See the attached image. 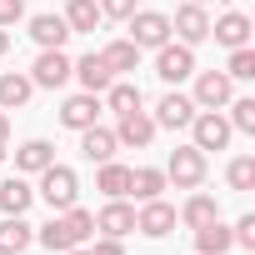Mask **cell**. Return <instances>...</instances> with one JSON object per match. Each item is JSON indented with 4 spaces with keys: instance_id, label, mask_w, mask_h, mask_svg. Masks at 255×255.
<instances>
[{
    "instance_id": "cell-1",
    "label": "cell",
    "mask_w": 255,
    "mask_h": 255,
    "mask_svg": "<svg viewBox=\"0 0 255 255\" xmlns=\"http://www.w3.org/2000/svg\"><path fill=\"white\" fill-rule=\"evenodd\" d=\"M50 210H70L75 205V195H80V175L70 170V165H45L40 170V190H35Z\"/></svg>"
},
{
    "instance_id": "cell-2",
    "label": "cell",
    "mask_w": 255,
    "mask_h": 255,
    "mask_svg": "<svg viewBox=\"0 0 255 255\" xmlns=\"http://www.w3.org/2000/svg\"><path fill=\"white\" fill-rule=\"evenodd\" d=\"M125 25H130V45L135 50H160L170 40V15H160V10H135Z\"/></svg>"
},
{
    "instance_id": "cell-3",
    "label": "cell",
    "mask_w": 255,
    "mask_h": 255,
    "mask_svg": "<svg viewBox=\"0 0 255 255\" xmlns=\"http://www.w3.org/2000/svg\"><path fill=\"white\" fill-rule=\"evenodd\" d=\"M165 180H175V190H195V185L205 180V150L175 145V150H170V165H165Z\"/></svg>"
},
{
    "instance_id": "cell-4",
    "label": "cell",
    "mask_w": 255,
    "mask_h": 255,
    "mask_svg": "<svg viewBox=\"0 0 255 255\" xmlns=\"http://www.w3.org/2000/svg\"><path fill=\"white\" fill-rule=\"evenodd\" d=\"M155 75H160L165 85L190 80V75H195V50H190V45H170V40H165V45L155 50Z\"/></svg>"
},
{
    "instance_id": "cell-5",
    "label": "cell",
    "mask_w": 255,
    "mask_h": 255,
    "mask_svg": "<svg viewBox=\"0 0 255 255\" xmlns=\"http://www.w3.org/2000/svg\"><path fill=\"white\" fill-rule=\"evenodd\" d=\"M190 130H195V150H225L230 145V120L220 115V110H195V120H190Z\"/></svg>"
},
{
    "instance_id": "cell-6",
    "label": "cell",
    "mask_w": 255,
    "mask_h": 255,
    "mask_svg": "<svg viewBox=\"0 0 255 255\" xmlns=\"http://www.w3.org/2000/svg\"><path fill=\"white\" fill-rule=\"evenodd\" d=\"M70 65H75V60H70L65 50H40L35 65H30V80H35L40 90H60V85L70 80Z\"/></svg>"
},
{
    "instance_id": "cell-7",
    "label": "cell",
    "mask_w": 255,
    "mask_h": 255,
    "mask_svg": "<svg viewBox=\"0 0 255 255\" xmlns=\"http://www.w3.org/2000/svg\"><path fill=\"white\" fill-rule=\"evenodd\" d=\"M190 100H195V110H220V105H230V75H225V70H200Z\"/></svg>"
},
{
    "instance_id": "cell-8",
    "label": "cell",
    "mask_w": 255,
    "mask_h": 255,
    "mask_svg": "<svg viewBox=\"0 0 255 255\" xmlns=\"http://www.w3.org/2000/svg\"><path fill=\"white\" fill-rule=\"evenodd\" d=\"M155 130L160 125L145 115V110H130V115H120V125H115V145H130V150H145L150 140H155Z\"/></svg>"
},
{
    "instance_id": "cell-9",
    "label": "cell",
    "mask_w": 255,
    "mask_h": 255,
    "mask_svg": "<svg viewBox=\"0 0 255 255\" xmlns=\"http://www.w3.org/2000/svg\"><path fill=\"white\" fill-rule=\"evenodd\" d=\"M150 120H155V125H165V130H185V125L195 120V100H190V95H180V90H165Z\"/></svg>"
},
{
    "instance_id": "cell-10",
    "label": "cell",
    "mask_w": 255,
    "mask_h": 255,
    "mask_svg": "<svg viewBox=\"0 0 255 255\" xmlns=\"http://www.w3.org/2000/svg\"><path fill=\"white\" fill-rule=\"evenodd\" d=\"M170 35H180V45H200L205 35H210V15H205V5H180L175 10V20H170Z\"/></svg>"
},
{
    "instance_id": "cell-11",
    "label": "cell",
    "mask_w": 255,
    "mask_h": 255,
    "mask_svg": "<svg viewBox=\"0 0 255 255\" xmlns=\"http://www.w3.org/2000/svg\"><path fill=\"white\" fill-rule=\"evenodd\" d=\"M100 95H90V90H80V95H70L65 105H60V125L65 130H85V125H95L100 120Z\"/></svg>"
},
{
    "instance_id": "cell-12",
    "label": "cell",
    "mask_w": 255,
    "mask_h": 255,
    "mask_svg": "<svg viewBox=\"0 0 255 255\" xmlns=\"http://www.w3.org/2000/svg\"><path fill=\"white\" fill-rule=\"evenodd\" d=\"M135 230H140V235H150V240H160V235H170V230H175V210H170L160 195H155V200H140Z\"/></svg>"
},
{
    "instance_id": "cell-13",
    "label": "cell",
    "mask_w": 255,
    "mask_h": 255,
    "mask_svg": "<svg viewBox=\"0 0 255 255\" xmlns=\"http://www.w3.org/2000/svg\"><path fill=\"white\" fill-rule=\"evenodd\" d=\"M70 75H75V80H80V85H85L90 95H100V90H105V85L115 80V70L105 65V55H100V50H90V55H80V60L70 65Z\"/></svg>"
},
{
    "instance_id": "cell-14",
    "label": "cell",
    "mask_w": 255,
    "mask_h": 255,
    "mask_svg": "<svg viewBox=\"0 0 255 255\" xmlns=\"http://www.w3.org/2000/svg\"><path fill=\"white\" fill-rule=\"evenodd\" d=\"M95 230H100V235H115V240H125V235L135 230V210L125 205V200H110V205L95 215Z\"/></svg>"
},
{
    "instance_id": "cell-15",
    "label": "cell",
    "mask_w": 255,
    "mask_h": 255,
    "mask_svg": "<svg viewBox=\"0 0 255 255\" xmlns=\"http://www.w3.org/2000/svg\"><path fill=\"white\" fill-rule=\"evenodd\" d=\"M30 35H35L40 50H60V45L70 40V25H65V15H50V10H45V15L30 20Z\"/></svg>"
},
{
    "instance_id": "cell-16",
    "label": "cell",
    "mask_w": 255,
    "mask_h": 255,
    "mask_svg": "<svg viewBox=\"0 0 255 255\" xmlns=\"http://www.w3.org/2000/svg\"><path fill=\"white\" fill-rule=\"evenodd\" d=\"M210 35H215L220 45H230V50H235V45H250V20H245L240 10H225L220 20H210Z\"/></svg>"
},
{
    "instance_id": "cell-17",
    "label": "cell",
    "mask_w": 255,
    "mask_h": 255,
    "mask_svg": "<svg viewBox=\"0 0 255 255\" xmlns=\"http://www.w3.org/2000/svg\"><path fill=\"white\" fill-rule=\"evenodd\" d=\"M30 95H35V80H30V75H20V70H5V75H0V110H20Z\"/></svg>"
},
{
    "instance_id": "cell-18",
    "label": "cell",
    "mask_w": 255,
    "mask_h": 255,
    "mask_svg": "<svg viewBox=\"0 0 255 255\" xmlns=\"http://www.w3.org/2000/svg\"><path fill=\"white\" fill-rule=\"evenodd\" d=\"M80 150H85V160H115V130H105V125H85L80 130Z\"/></svg>"
},
{
    "instance_id": "cell-19",
    "label": "cell",
    "mask_w": 255,
    "mask_h": 255,
    "mask_svg": "<svg viewBox=\"0 0 255 255\" xmlns=\"http://www.w3.org/2000/svg\"><path fill=\"white\" fill-rule=\"evenodd\" d=\"M180 225H190V230H200V225H210V220H220V200L215 195H190L185 205H180V215H175Z\"/></svg>"
},
{
    "instance_id": "cell-20",
    "label": "cell",
    "mask_w": 255,
    "mask_h": 255,
    "mask_svg": "<svg viewBox=\"0 0 255 255\" xmlns=\"http://www.w3.org/2000/svg\"><path fill=\"white\" fill-rule=\"evenodd\" d=\"M230 250H235L230 225L210 220V225H200V230H195V255H230Z\"/></svg>"
},
{
    "instance_id": "cell-21",
    "label": "cell",
    "mask_w": 255,
    "mask_h": 255,
    "mask_svg": "<svg viewBox=\"0 0 255 255\" xmlns=\"http://www.w3.org/2000/svg\"><path fill=\"white\" fill-rule=\"evenodd\" d=\"M100 20H105V15H100V0H70V5H65V25H70V35H90Z\"/></svg>"
},
{
    "instance_id": "cell-22",
    "label": "cell",
    "mask_w": 255,
    "mask_h": 255,
    "mask_svg": "<svg viewBox=\"0 0 255 255\" xmlns=\"http://www.w3.org/2000/svg\"><path fill=\"white\" fill-rule=\"evenodd\" d=\"M160 190H165V170H155V165L130 170V185H125V195H135V200H155Z\"/></svg>"
},
{
    "instance_id": "cell-23",
    "label": "cell",
    "mask_w": 255,
    "mask_h": 255,
    "mask_svg": "<svg viewBox=\"0 0 255 255\" xmlns=\"http://www.w3.org/2000/svg\"><path fill=\"white\" fill-rule=\"evenodd\" d=\"M45 165H55V145L50 140H25L20 150H15V170H45Z\"/></svg>"
},
{
    "instance_id": "cell-24",
    "label": "cell",
    "mask_w": 255,
    "mask_h": 255,
    "mask_svg": "<svg viewBox=\"0 0 255 255\" xmlns=\"http://www.w3.org/2000/svg\"><path fill=\"white\" fill-rule=\"evenodd\" d=\"M30 240H35V235H30V225H25L20 215H5V220H0V255H20Z\"/></svg>"
},
{
    "instance_id": "cell-25",
    "label": "cell",
    "mask_w": 255,
    "mask_h": 255,
    "mask_svg": "<svg viewBox=\"0 0 255 255\" xmlns=\"http://www.w3.org/2000/svg\"><path fill=\"white\" fill-rule=\"evenodd\" d=\"M125 185H130V170L115 165V160H100V175H95V190L110 195V200H125Z\"/></svg>"
},
{
    "instance_id": "cell-26",
    "label": "cell",
    "mask_w": 255,
    "mask_h": 255,
    "mask_svg": "<svg viewBox=\"0 0 255 255\" xmlns=\"http://www.w3.org/2000/svg\"><path fill=\"white\" fill-rule=\"evenodd\" d=\"M105 105H110L115 115L140 110V85H130V80H110V85H105Z\"/></svg>"
},
{
    "instance_id": "cell-27",
    "label": "cell",
    "mask_w": 255,
    "mask_h": 255,
    "mask_svg": "<svg viewBox=\"0 0 255 255\" xmlns=\"http://www.w3.org/2000/svg\"><path fill=\"white\" fill-rule=\"evenodd\" d=\"M30 200H35V190H30L20 175L0 185V210H5V215H25V210H30Z\"/></svg>"
},
{
    "instance_id": "cell-28",
    "label": "cell",
    "mask_w": 255,
    "mask_h": 255,
    "mask_svg": "<svg viewBox=\"0 0 255 255\" xmlns=\"http://www.w3.org/2000/svg\"><path fill=\"white\" fill-rule=\"evenodd\" d=\"M100 55H105V65H110L115 75H125V70H135V65H140V50H135L130 40H110Z\"/></svg>"
},
{
    "instance_id": "cell-29",
    "label": "cell",
    "mask_w": 255,
    "mask_h": 255,
    "mask_svg": "<svg viewBox=\"0 0 255 255\" xmlns=\"http://www.w3.org/2000/svg\"><path fill=\"white\" fill-rule=\"evenodd\" d=\"M60 220H65V230H70V240H75V245H85V240L95 235V215H90V210H80V205L60 210Z\"/></svg>"
},
{
    "instance_id": "cell-30",
    "label": "cell",
    "mask_w": 255,
    "mask_h": 255,
    "mask_svg": "<svg viewBox=\"0 0 255 255\" xmlns=\"http://www.w3.org/2000/svg\"><path fill=\"white\" fill-rule=\"evenodd\" d=\"M225 180H230V190H255V155H235Z\"/></svg>"
},
{
    "instance_id": "cell-31",
    "label": "cell",
    "mask_w": 255,
    "mask_h": 255,
    "mask_svg": "<svg viewBox=\"0 0 255 255\" xmlns=\"http://www.w3.org/2000/svg\"><path fill=\"white\" fill-rule=\"evenodd\" d=\"M40 245H45V250H60V255L75 250V240H70V230H65L60 215H50V225H40Z\"/></svg>"
},
{
    "instance_id": "cell-32",
    "label": "cell",
    "mask_w": 255,
    "mask_h": 255,
    "mask_svg": "<svg viewBox=\"0 0 255 255\" xmlns=\"http://www.w3.org/2000/svg\"><path fill=\"white\" fill-rule=\"evenodd\" d=\"M225 75H230V80H255V50H250V45H235Z\"/></svg>"
},
{
    "instance_id": "cell-33",
    "label": "cell",
    "mask_w": 255,
    "mask_h": 255,
    "mask_svg": "<svg viewBox=\"0 0 255 255\" xmlns=\"http://www.w3.org/2000/svg\"><path fill=\"white\" fill-rule=\"evenodd\" d=\"M230 130H250V135H255V100H250V95H240V100L230 105Z\"/></svg>"
},
{
    "instance_id": "cell-34",
    "label": "cell",
    "mask_w": 255,
    "mask_h": 255,
    "mask_svg": "<svg viewBox=\"0 0 255 255\" xmlns=\"http://www.w3.org/2000/svg\"><path fill=\"white\" fill-rule=\"evenodd\" d=\"M230 240H235L240 250H255V215H240V225L230 230Z\"/></svg>"
},
{
    "instance_id": "cell-35",
    "label": "cell",
    "mask_w": 255,
    "mask_h": 255,
    "mask_svg": "<svg viewBox=\"0 0 255 255\" xmlns=\"http://www.w3.org/2000/svg\"><path fill=\"white\" fill-rule=\"evenodd\" d=\"M100 15H110V20H130V15H135V0H100Z\"/></svg>"
},
{
    "instance_id": "cell-36",
    "label": "cell",
    "mask_w": 255,
    "mask_h": 255,
    "mask_svg": "<svg viewBox=\"0 0 255 255\" xmlns=\"http://www.w3.org/2000/svg\"><path fill=\"white\" fill-rule=\"evenodd\" d=\"M25 15V0H0V25H15Z\"/></svg>"
},
{
    "instance_id": "cell-37",
    "label": "cell",
    "mask_w": 255,
    "mask_h": 255,
    "mask_svg": "<svg viewBox=\"0 0 255 255\" xmlns=\"http://www.w3.org/2000/svg\"><path fill=\"white\" fill-rule=\"evenodd\" d=\"M90 255H125V245H120V240H115V235H100V240H95V250H90Z\"/></svg>"
},
{
    "instance_id": "cell-38",
    "label": "cell",
    "mask_w": 255,
    "mask_h": 255,
    "mask_svg": "<svg viewBox=\"0 0 255 255\" xmlns=\"http://www.w3.org/2000/svg\"><path fill=\"white\" fill-rule=\"evenodd\" d=\"M0 140H10V115L0 110Z\"/></svg>"
},
{
    "instance_id": "cell-39",
    "label": "cell",
    "mask_w": 255,
    "mask_h": 255,
    "mask_svg": "<svg viewBox=\"0 0 255 255\" xmlns=\"http://www.w3.org/2000/svg\"><path fill=\"white\" fill-rule=\"evenodd\" d=\"M5 50H10V30H5V25H0V55H5Z\"/></svg>"
},
{
    "instance_id": "cell-40",
    "label": "cell",
    "mask_w": 255,
    "mask_h": 255,
    "mask_svg": "<svg viewBox=\"0 0 255 255\" xmlns=\"http://www.w3.org/2000/svg\"><path fill=\"white\" fill-rule=\"evenodd\" d=\"M65 255H90V250H85V245H75V250H65Z\"/></svg>"
},
{
    "instance_id": "cell-41",
    "label": "cell",
    "mask_w": 255,
    "mask_h": 255,
    "mask_svg": "<svg viewBox=\"0 0 255 255\" xmlns=\"http://www.w3.org/2000/svg\"><path fill=\"white\" fill-rule=\"evenodd\" d=\"M0 160H5V140H0Z\"/></svg>"
},
{
    "instance_id": "cell-42",
    "label": "cell",
    "mask_w": 255,
    "mask_h": 255,
    "mask_svg": "<svg viewBox=\"0 0 255 255\" xmlns=\"http://www.w3.org/2000/svg\"><path fill=\"white\" fill-rule=\"evenodd\" d=\"M195 5H210V0H195Z\"/></svg>"
}]
</instances>
